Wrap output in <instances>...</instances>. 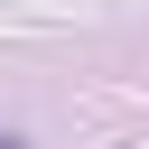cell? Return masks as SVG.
<instances>
[{
	"instance_id": "obj_1",
	"label": "cell",
	"mask_w": 149,
	"mask_h": 149,
	"mask_svg": "<svg viewBox=\"0 0 149 149\" xmlns=\"http://www.w3.org/2000/svg\"><path fill=\"white\" fill-rule=\"evenodd\" d=\"M0 149H9V140H0Z\"/></svg>"
}]
</instances>
